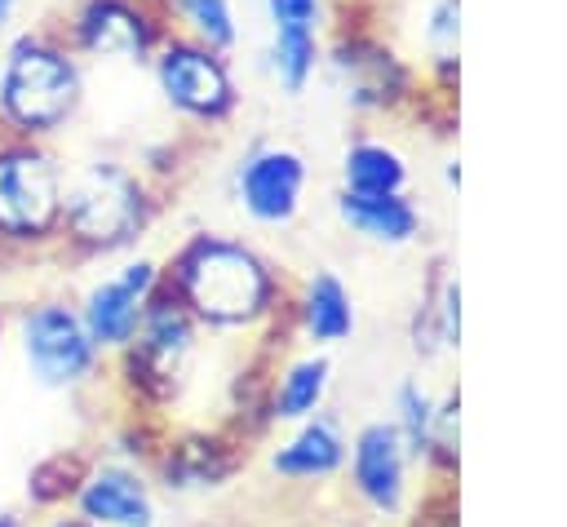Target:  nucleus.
Returning <instances> with one entry per match:
<instances>
[{
  "label": "nucleus",
  "instance_id": "f257e3e1",
  "mask_svg": "<svg viewBox=\"0 0 567 527\" xmlns=\"http://www.w3.org/2000/svg\"><path fill=\"white\" fill-rule=\"evenodd\" d=\"M84 102V58L58 27H18L0 44V133L49 142Z\"/></svg>",
  "mask_w": 567,
  "mask_h": 527
},
{
  "label": "nucleus",
  "instance_id": "f03ea898",
  "mask_svg": "<svg viewBox=\"0 0 567 527\" xmlns=\"http://www.w3.org/2000/svg\"><path fill=\"white\" fill-rule=\"evenodd\" d=\"M168 292L213 328H248L270 314L279 279L270 261L226 235H190L168 261Z\"/></svg>",
  "mask_w": 567,
  "mask_h": 527
},
{
  "label": "nucleus",
  "instance_id": "7ed1b4c3",
  "mask_svg": "<svg viewBox=\"0 0 567 527\" xmlns=\"http://www.w3.org/2000/svg\"><path fill=\"white\" fill-rule=\"evenodd\" d=\"M155 217V195L146 177L120 159H89L62 182V226L84 252H120L128 248Z\"/></svg>",
  "mask_w": 567,
  "mask_h": 527
},
{
  "label": "nucleus",
  "instance_id": "20e7f679",
  "mask_svg": "<svg viewBox=\"0 0 567 527\" xmlns=\"http://www.w3.org/2000/svg\"><path fill=\"white\" fill-rule=\"evenodd\" d=\"M323 66L341 89L346 106L359 115L408 111L421 97L416 66L372 27V22H332L323 40Z\"/></svg>",
  "mask_w": 567,
  "mask_h": 527
},
{
  "label": "nucleus",
  "instance_id": "39448f33",
  "mask_svg": "<svg viewBox=\"0 0 567 527\" xmlns=\"http://www.w3.org/2000/svg\"><path fill=\"white\" fill-rule=\"evenodd\" d=\"M146 66L164 106L199 128H217L239 111V80L230 53H217L182 31H168Z\"/></svg>",
  "mask_w": 567,
  "mask_h": 527
},
{
  "label": "nucleus",
  "instance_id": "423d86ee",
  "mask_svg": "<svg viewBox=\"0 0 567 527\" xmlns=\"http://www.w3.org/2000/svg\"><path fill=\"white\" fill-rule=\"evenodd\" d=\"M66 168L44 142L0 133V239L44 244L62 226Z\"/></svg>",
  "mask_w": 567,
  "mask_h": 527
},
{
  "label": "nucleus",
  "instance_id": "0eeeda50",
  "mask_svg": "<svg viewBox=\"0 0 567 527\" xmlns=\"http://www.w3.org/2000/svg\"><path fill=\"white\" fill-rule=\"evenodd\" d=\"M58 31L84 62L146 66L155 44L173 31V22L164 9L146 0H71Z\"/></svg>",
  "mask_w": 567,
  "mask_h": 527
},
{
  "label": "nucleus",
  "instance_id": "6e6552de",
  "mask_svg": "<svg viewBox=\"0 0 567 527\" xmlns=\"http://www.w3.org/2000/svg\"><path fill=\"white\" fill-rule=\"evenodd\" d=\"M306 186L310 159L288 142H252L230 173V195L257 226H288L306 204Z\"/></svg>",
  "mask_w": 567,
  "mask_h": 527
},
{
  "label": "nucleus",
  "instance_id": "1a4fd4ad",
  "mask_svg": "<svg viewBox=\"0 0 567 527\" xmlns=\"http://www.w3.org/2000/svg\"><path fill=\"white\" fill-rule=\"evenodd\" d=\"M18 341H22L27 372L40 385H75L93 372V359H97V345L89 341L80 314L58 301L27 310L18 323Z\"/></svg>",
  "mask_w": 567,
  "mask_h": 527
},
{
  "label": "nucleus",
  "instance_id": "9d476101",
  "mask_svg": "<svg viewBox=\"0 0 567 527\" xmlns=\"http://www.w3.org/2000/svg\"><path fill=\"white\" fill-rule=\"evenodd\" d=\"M155 288H159V266L151 257L124 261L115 275L97 279L84 292V306H80V323H84L89 341L97 350H124V345H133Z\"/></svg>",
  "mask_w": 567,
  "mask_h": 527
},
{
  "label": "nucleus",
  "instance_id": "9b49d317",
  "mask_svg": "<svg viewBox=\"0 0 567 527\" xmlns=\"http://www.w3.org/2000/svg\"><path fill=\"white\" fill-rule=\"evenodd\" d=\"M350 483L377 514H399L408 500V465L412 452L394 421H372L350 443Z\"/></svg>",
  "mask_w": 567,
  "mask_h": 527
},
{
  "label": "nucleus",
  "instance_id": "f8f14e48",
  "mask_svg": "<svg viewBox=\"0 0 567 527\" xmlns=\"http://www.w3.org/2000/svg\"><path fill=\"white\" fill-rule=\"evenodd\" d=\"M133 341H137L133 345V372H142L151 390H168L186 372V359L195 350V328L168 288H155Z\"/></svg>",
  "mask_w": 567,
  "mask_h": 527
},
{
  "label": "nucleus",
  "instance_id": "ddd939ff",
  "mask_svg": "<svg viewBox=\"0 0 567 527\" xmlns=\"http://www.w3.org/2000/svg\"><path fill=\"white\" fill-rule=\"evenodd\" d=\"M75 505H80V518L93 527H151V518H155L146 483L124 465L93 469L80 483Z\"/></svg>",
  "mask_w": 567,
  "mask_h": 527
},
{
  "label": "nucleus",
  "instance_id": "4468645a",
  "mask_svg": "<svg viewBox=\"0 0 567 527\" xmlns=\"http://www.w3.org/2000/svg\"><path fill=\"white\" fill-rule=\"evenodd\" d=\"M337 217H341L346 230H354L359 239L381 244V248H408L421 235V226H425V217H421V208L412 204L408 190H399V195H354V190H341L337 195Z\"/></svg>",
  "mask_w": 567,
  "mask_h": 527
},
{
  "label": "nucleus",
  "instance_id": "2eb2a0df",
  "mask_svg": "<svg viewBox=\"0 0 567 527\" xmlns=\"http://www.w3.org/2000/svg\"><path fill=\"white\" fill-rule=\"evenodd\" d=\"M346 452H350V443L341 434V421L332 412H315V416L297 421V434L275 447L270 465L284 478H332L346 465Z\"/></svg>",
  "mask_w": 567,
  "mask_h": 527
},
{
  "label": "nucleus",
  "instance_id": "dca6fc26",
  "mask_svg": "<svg viewBox=\"0 0 567 527\" xmlns=\"http://www.w3.org/2000/svg\"><path fill=\"white\" fill-rule=\"evenodd\" d=\"M421 49H425V93L456 102L461 89V0H425L421 9Z\"/></svg>",
  "mask_w": 567,
  "mask_h": 527
},
{
  "label": "nucleus",
  "instance_id": "f3484780",
  "mask_svg": "<svg viewBox=\"0 0 567 527\" xmlns=\"http://www.w3.org/2000/svg\"><path fill=\"white\" fill-rule=\"evenodd\" d=\"M412 168L408 155L381 137H354L341 155V190L354 195H399L408 190Z\"/></svg>",
  "mask_w": 567,
  "mask_h": 527
},
{
  "label": "nucleus",
  "instance_id": "a211bd4d",
  "mask_svg": "<svg viewBox=\"0 0 567 527\" xmlns=\"http://www.w3.org/2000/svg\"><path fill=\"white\" fill-rule=\"evenodd\" d=\"M323 40L328 31H310V27H270V44H266V71L279 84V93L301 97L315 75L323 71Z\"/></svg>",
  "mask_w": 567,
  "mask_h": 527
},
{
  "label": "nucleus",
  "instance_id": "6ab92c4d",
  "mask_svg": "<svg viewBox=\"0 0 567 527\" xmlns=\"http://www.w3.org/2000/svg\"><path fill=\"white\" fill-rule=\"evenodd\" d=\"M301 332L315 345H337L354 332V297L332 270H315L301 288Z\"/></svg>",
  "mask_w": 567,
  "mask_h": 527
},
{
  "label": "nucleus",
  "instance_id": "aec40b11",
  "mask_svg": "<svg viewBox=\"0 0 567 527\" xmlns=\"http://www.w3.org/2000/svg\"><path fill=\"white\" fill-rule=\"evenodd\" d=\"M332 385V363L323 354H306L284 368L275 394H270V421H306L323 407V394Z\"/></svg>",
  "mask_w": 567,
  "mask_h": 527
},
{
  "label": "nucleus",
  "instance_id": "412c9836",
  "mask_svg": "<svg viewBox=\"0 0 567 527\" xmlns=\"http://www.w3.org/2000/svg\"><path fill=\"white\" fill-rule=\"evenodd\" d=\"M173 31L217 49V53H235L239 49V9L235 0H177L168 9Z\"/></svg>",
  "mask_w": 567,
  "mask_h": 527
},
{
  "label": "nucleus",
  "instance_id": "4be33fe9",
  "mask_svg": "<svg viewBox=\"0 0 567 527\" xmlns=\"http://www.w3.org/2000/svg\"><path fill=\"white\" fill-rule=\"evenodd\" d=\"M394 407H399V421H394V425H399V434H403V443H408L412 461H425L439 399H434L421 381H403V385H399V394H394Z\"/></svg>",
  "mask_w": 567,
  "mask_h": 527
},
{
  "label": "nucleus",
  "instance_id": "5701e85b",
  "mask_svg": "<svg viewBox=\"0 0 567 527\" xmlns=\"http://www.w3.org/2000/svg\"><path fill=\"white\" fill-rule=\"evenodd\" d=\"M226 474V461H217V447L213 443H186L168 456V478L177 487H208ZM168 483V487H173Z\"/></svg>",
  "mask_w": 567,
  "mask_h": 527
},
{
  "label": "nucleus",
  "instance_id": "b1692460",
  "mask_svg": "<svg viewBox=\"0 0 567 527\" xmlns=\"http://www.w3.org/2000/svg\"><path fill=\"white\" fill-rule=\"evenodd\" d=\"M261 13L270 27H310L328 31L337 18V0H261Z\"/></svg>",
  "mask_w": 567,
  "mask_h": 527
},
{
  "label": "nucleus",
  "instance_id": "393cba45",
  "mask_svg": "<svg viewBox=\"0 0 567 527\" xmlns=\"http://www.w3.org/2000/svg\"><path fill=\"white\" fill-rule=\"evenodd\" d=\"M412 527H456V500L452 496L425 500V509H416V523Z\"/></svg>",
  "mask_w": 567,
  "mask_h": 527
},
{
  "label": "nucleus",
  "instance_id": "a878e982",
  "mask_svg": "<svg viewBox=\"0 0 567 527\" xmlns=\"http://www.w3.org/2000/svg\"><path fill=\"white\" fill-rule=\"evenodd\" d=\"M22 4H27V0H0V40H4L9 31H13V22H18Z\"/></svg>",
  "mask_w": 567,
  "mask_h": 527
},
{
  "label": "nucleus",
  "instance_id": "bb28decb",
  "mask_svg": "<svg viewBox=\"0 0 567 527\" xmlns=\"http://www.w3.org/2000/svg\"><path fill=\"white\" fill-rule=\"evenodd\" d=\"M443 182H447V190H456V186H461V159H447V168H443Z\"/></svg>",
  "mask_w": 567,
  "mask_h": 527
},
{
  "label": "nucleus",
  "instance_id": "cd10ccee",
  "mask_svg": "<svg viewBox=\"0 0 567 527\" xmlns=\"http://www.w3.org/2000/svg\"><path fill=\"white\" fill-rule=\"evenodd\" d=\"M49 527H93V523H84V518H58V523H49Z\"/></svg>",
  "mask_w": 567,
  "mask_h": 527
},
{
  "label": "nucleus",
  "instance_id": "c85d7f7f",
  "mask_svg": "<svg viewBox=\"0 0 567 527\" xmlns=\"http://www.w3.org/2000/svg\"><path fill=\"white\" fill-rule=\"evenodd\" d=\"M0 527H22V523H18V514H0Z\"/></svg>",
  "mask_w": 567,
  "mask_h": 527
},
{
  "label": "nucleus",
  "instance_id": "c756f323",
  "mask_svg": "<svg viewBox=\"0 0 567 527\" xmlns=\"http://www.w3.org/2000/svg\"><path fill=\"white\" fill-rule=\"evenodd\" d=\"M146 4H155V9H164V13H168V9L177 4V0H146Z\"/></svg>",
  "mask_w": 567,
  "mask_h": 527
},
{
  "label": "nucleus",
  "instance_id": "7c9ffc66",
  "mask_svg": "<svg viewBox=\"0 0 567 527\" xmlns=\"http://www.w3.org/2000/svg\"><path fill=\"white\" fill-rule=\"evenodd\" d=\"M350 4H359V9H372V4H377V0H350Z\"/></svg>",
  "mask_w": 567,
  "mask_h": 527
}]
</instances>
